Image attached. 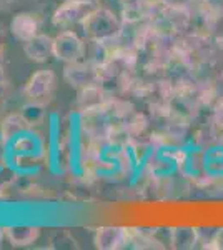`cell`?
Here are the masks:
<instances>
[{
	"instance_id": "cell-1",
	"label": "cell",
	"mask_w": 223,
	"mask_h": 250,
	"mask_svg": "<svg viewBox=\"0 0 223 250\" xmlns=\"http://www.w3.org/2000/svg\"><path fill=\"white\" fill-rule=\"evenodd\" d=\"M122 22L112 10L97 7L95 10L83 20L82 30L90 42L99 43H112L122 37Z\"/></svg>"
},
{
	"instance_id": "cell-2",
	"label": "cell",
	"mask_w": 223,
	"mask_h": 250,
	"mask_svg": "<svg viewBox=\"0 0 223 250\" xmlns=\"http://www.w3.org/2000/svg\"><path fill=\"white\" fill-rule=\"evenodd\" d=\"M97 9L93 0H65L52 15V23L60 29H70L74 25H82L83 20Z\"/></svg>"
},
{
	"instance_id": "cell-3",
	"label": "cell",
	"mask_w": 223,
	"mask_h": 250,
	"mask_svg": "<svg viewBox=\"0 0 223 250\" xmlns=\"http://www.w3.org/2000/svg\"><path fill=\"white\" fill-rule=\"evenodd\" d=\"M55 59L65 63L80 62L87 59V45L74 30H62L55 37Z\"/></svg>"
},
{
	"instance_id": "cell-4",
	"label": "cell",
	"mask_w": 223,
	"mask_h": 250,
	"mask_svg": "<svg viewBox=\"0 0 223 250\" xmlns=\"http://www.w3.org/2000/svg\"><path fill=\"white\" fill-rule=\"evenodd\" d=\"M55 83H57V75L54 70H48V68L37 70L27 80L23 94H25L28 100L47 104L50 100V97L54 95Z\"/></svg>"
},
{
	"instance_id": "cell-5",
	"label": "cell",
	"mask_w": 223,
	"mask_h": 250,
	"mask_svg": "<svg viewBox=\"0 0 223 250\" xmlns=\"http://www.w3.org/2000/svg\"><path fill=\"white\" fill-rule=\"evenodd\" d=\"M63 79L72 87L77 88L95 85V83H100L99 65L93 63L92 60H80V62L67 63L65 68H63Z\"/></svg>"
},
{
	"instance_id": "cell-6",
	"label": "cell",
	"mask_w": 223,
	"mask_h": 250,
	"mask_svg": "<svg viewBox=\"0 0 223 250\" xmlns=\"http://www.w3.org/2000/svg\"><path fill=\"white\" fill-rule=\"evenodd\" d=\"M132 239V230L123 227H100L95 232V247L100 250H117L127 247Z\"/></svg>"
},
{
	"instance_id": "cell-7",
	"label": "cell",
	"mask_w": 223,
	"mask_h": 250,
	"mask_svg": "<svg viewBox=\"0 0 223 250\" xmlns=\"http://www.w3.org/2000/svg\"><path fill=\"white\" fill-rule=\"evenodd\" d=\"M40 27H42V20L37 14H32V12H19L10 22V32L15 39L23 43L37 37L40 34Z\"/></svg>"
},
{
	"instance_id": "cell-8",
	"label": "cell",
	"mask_w": 223,
	"mask_h": 250,
	"mask_svg": "<svg viewBox=\"0 0 223 250\" xmlns=\"http://www.w3.org/2000/svg\"><path fill=\"white\" fill-rule=\"evenodd\" d=\"M23 54L28 60L37 63L47 62L50 57H55V37L39 34L37 37L23 43Z\"/></svg>"
},
{
	"instance_id": "cell-9",
	"label": "cell",
	"mask_w": 223,
	"mask_h": 250,
	"mask_svg": "<svg viewBox=\"0 0 223 250\" xmlns=\"http://www.w3.org/2000/svg\"><path fill=\"white\" fill-rule=\"evenodd\" d=\"M107 99H105V90L100 83H95V85H88L80 88L79 99H77V105L82 112H99V110H105L107 107Z\"/></svg>"
},
{
	"instance_id": "cell-10",
	"label": "cell",
	"mask_w": 223,
	"mask_h": 250,
	"mask_svg": "<svg viewBox=\"0 0 223 250\" xmlns=\"http://www.w3.org/2000/svg\"><path fill=\"white\" fill-rule=\"evenodd\" d=\"M5 237L15 247H27L40 237L39 227H7Z\"/></svg>"
},
{
	"instance_id": "cell-11",
	"label": "cell",
	"mask_w": 223,
	"mask_h": 250,
	"mask_svg": "<svg viewBox=\"0 0 223 250\" xmlns=\"http://www.w3.org/2000/svg\"><path fill=\"white\" fill-rule=\"evenodd\" d=\"M27 127L28 124L25 122V119H23L20 112L19 114H10L0 122V137H2L3 142H10L14 137L22 134Z\"/></svg>"
},
{
	"instance_id": "cell-12",
	"label": "cell",
	"mask_w": 223,
	"mask_h": 250,
	"mask_svg": "<svg viewBox=\"0 0 223 250\" xmlns=\"http://www.w3.org/2000/svg\"><path fill=\"white\" fill-rule=\"evenodd\" d=\"M200 240V233L192 227H177L170 233L173 249H193Z\"/></svg>"
},
{
	"instance_id": "cell-13",
	"label": "cell",
	"mask_w": 223,
	"mask_h": 250,
	"mask_svg": "<svg viewBox=\"0 0 223 250\" xmlns=\"http://www.w3.org/2000/svg\"><path fill=\"white\" fill-rule=\"evenodd\" d=\"M20 114L25 119V122L28 124V127H34L43 122V117H45V104L42 102H34L30 100L28 104L22 107Z\"/></svg>"
},
{
	"instance_id": "cell-14",
	"label": "cell",
	"mask_w": 223,
	"mask_h": 250,
	"mask_svg": "<svg viewBox=\"0 0 223 250\" xmlns=\"http://www.w3.org/2000/svg\"><path fill=\"white\" fill-rule=\"evenodd\" d=\"M205 5L212 14H217V15L223 14V0H205Z\"/></svg>"
},
{
	"instance_id": "cell-15",
	"label": "cell",
	"mask_w": 223,
	"mask_h": 250,
	"mask_svg": "<svg viewBox=\"0 0 223 250\" xmlns=\"http://www.w3.org/2000/svg\"><path fill=\"white\" fill-rule=\"evenodd\" d=\"M3 57H5V43H3V34L0 32V68H2Z\"/></svg>"
},
{
	"instance_id": "cell-16",
	"label": "cell",
	"mask_w": 223,
	"mask_h": 250,
	"mask_svg": "<svg viewBox=\"0 0 223 250\" xmlns=\"http://www.w3.org/2000/svg\"><path fill=\"white\" fill-rule=\"evenodd\" d=\"M15 0H0V10L3 9H9L10 5H14Z\"/></svg>"
},
{
	"instance_id": "cell-17",
	"label": "cell",
	"mask_w": 223,
	"mask_h": 250,
	"mask_svg": "<svg viewBox=\"0 0 223 250\" xmlns=\"http://www.w3.org/2000/svg\"><path fill=\"white\" fill-rule=\"evenodd\" d=\"M139 2H143V0H120L122 5H132V3H139Z\"/></svg>"
}]
</instances>
